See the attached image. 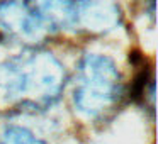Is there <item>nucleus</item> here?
<instances>
[{
  "label": "nucleus",
  "instance_id": "2",
  "mask_svg": "<svg viewBox=\"0 0 158 144\" xmlns=\"http://www.w3.org/2000/svg\"><path fill=\"white\" fill-rule=\"evenodd\" d=\"M119 71L110 58L85 54L78 65L75 83V105L82 114L97 117L119 97Z\"/></svg>",
  "mask_w": 158,
  "mask_h": 144
},
{
  "label": "nucleus",
  "instance_id": "5",
  "mask_svg": "<svg viewBox=\"0 0 158 144\" xmlns=\"http://www.w3.org/2000/svg\"><path fill=\"white\" fill-rule=\"evenodd\" d=\"M117 7L109 0H82L75 4V22L80 21L87 29L106 31L117 22Z\"/></svg>",
  "mask_w": 158,
  "mask_h": 144
},
{
  "label": "nucleus",
  "instance_id": "1",
  "mask_svg": "<svg viewBox=\"0 0 158 144\" xmlns=\"http://www.w3.org/2000/svg\"><path fill=\"white\" fill-rule=\"evenodd\" d=\"M63 85L65 70L49 53H21L0 65V93L7 102H51Z\"/></svg>",
  "mask_w": 158,
  "mask_h": 144
},
{
  "label": "nucleus",
  "instance_id": "4",
  "mask_svg": "<svg viewBox=\"0 0 158 144\" xmlns=\"http://www.w3.org/2000/svg\"><path fill=\"white\" fill-rule=\"evenodd\" d=\"M24 2L46 31L60 29L75 22L73 0H24Z\"/></svg>",
  "mask_w": 158,
  "mask_h": 144
},
{
  "label": "nucleus",
  "instance_id": "6",
  "mask_svg": "<svg viewBox=\"0 0 158 144\" xmlns=\"http://www.w3.org/2000/svg\"><path fill=\"white\" fill-rule=\"evenodd\" d=\"M4 144H44L39 141L36 136H32L29 130L22 127H10L5 130L4 136Z\"/></svg>",
  "mask_w": 158,
  "mask_h": 144
},
{
  "label": "nucleus",
  "instance_id": "3",
  "mask_svg": "<svg viewBox=\"0 0 158 144\" xmlns=\"http://www.w3.org/2000/svg\"><path fill=\"white\" fill-rule=\"evenodd\" d=\"M0 26L10 34L27 39H36L46 32L24 0H5L0 4Z\"/></svg>",
  "mask_w": 158,
  "mask_h": 144
}]
</instances>
